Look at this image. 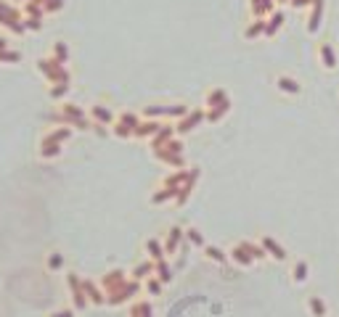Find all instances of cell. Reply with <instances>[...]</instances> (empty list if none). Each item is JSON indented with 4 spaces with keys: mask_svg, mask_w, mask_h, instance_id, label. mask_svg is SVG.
<instances>
[{
    "mask_svg": "<svg viewBox=\"0 0 339 317\" xmlns=\"http://www.w3.org/2000/svg\"><path fill=\"white\" fill-rule=\"evenodd\" d=\"M37 6H45L48 11H56V8H61V0H34Z\"/></svg>",
    "mask_w": 339,
    "mask_h": 317,
    "instance_id": "cell-1",
    "label": "cell"
}]
</instances>
